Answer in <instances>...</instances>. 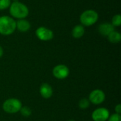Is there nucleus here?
<instances>
[{"mask_svg":"<svg viewBox=\"0 0 121 121\" xmlns=\"http://www.w3.org/2000/svg\"><path fill=\"white\" fill-rule=\"evenodd\" d=\"M16 28V21L11 17L3 16L0 17V34L9 35Z\"/></svg>","mask_w":121,"mask_h":121,"instance_id":"1","label":"nucleus"},{"mask_svg":"<svg viewBox=\"0 0 121 121\" xmlns=\"http://www.w3.org/2000/svg\"><path fill=\"white\" fill-rule=\"evenodd\" d=\"M10 14L14 18L23 19L28 16L29 11L28 7L23 3L19 1H13L10 5Z\"/></svg>","mask_w":121,"mask_h":121,"instance_id":"2","label":"nucleus"},{"mask_svg":"<svg viewBox=\"0 0 121 121\" xmlns=\"http://www.w3.org/2000/svg\"><path fill=\"white\" fill-rule=\"evenodd\" d=\"M99 19L98 13L92 9L84 11L80 16V22L85 26H90L95 24Z\"/></svg>","mask_w":121,"mask_h":121,"instance_id":"3","label":"nucleus"},{"mask_svg":"<svg viewBox=\"0 0 121 121\" xmlns=\"http://www.w3.org/2000/svg\"><path fill=\"white\" fill-rule=\"evenodd\" d=\"M22 107L21 102L15 98H11L6 100L2 106L3 110L7 113H16L20 111Z\"/></svg>","mask_w":121,"mask_h":121,"instance_id":"4","label":"nucleus"},{"mask_svg":"<svg viewBox=\"0 0 121 121\" xmlns=\"http://www.w3.org/2000/svg\"><path fill=\"white\" fill-rule=\"evenodd\" d=\"M106 99L105 93L101 89H95L92 91L89 96V100L90 103L95 105H99L102 104Z\"/></svg>","mask_w":121,"mask_h":121,"instance_id":"5","label":"nucleus"},{"mask_svg":"<svg viewBox=\"0 0 121 121\" xmlns=\"http://www.w3.org/2000/svg\"><path fill=\"white\" fill-rule=\"evenodd\" d=\"M52 74L58 79H64L69 76V69L65 65H58L53 68Z\"/></svg>","mask_w":121,"mask_h":121,"instance_id":"6","label":"nucleus"},{"mask_svg":"<svg viewBox=\"0 0 121 121\" xmlns=\"http://www.w3.org/2000/svg\"><path fill=\"white\" fill-rule=\"evenodd\" d=\"M35 35L38 38V39H40V40H43V41L50 40L54 37L53 32L50 29L47 28L43 27V26L39 27L36 30Z\"/></svg>","mask_w":121,"mask_h":121,"instance_id":"7","label":"nucleus"},{"mask_svg":"<svg viewBox=\"0 0 121 121\" xmlns=\"http://www.w3.org/2000/svg\"><path fill=\"white\" fill-rule=\"evenodd\" d=\"M110 116L109 111L106 108H96L91 115V118L94 121H106Z\"/></svg>","mask_w":121,"mask_h":121,"instance_id":"8","label":"nucleus"},{"mask_svg":"<svg viewBox=\"0 0 121 121\" xmlns=\"http://www.w3.org/2000/svg\"><path fill=\"white\" fill-rule=\"evenodd\" d=\"M40 94L44 99H50L53 94V90L52 86L47 83L43 84L40 87Z\"/></svg>","mask_w":121,"mask_h":121,"instance_id":"9","label":"nucleus"},{"mask_svg":"<svg viewBox=\"0 0 121 121\" xmlns=\"http://www.w3.org/2000/svg\"><path fill=\"white\" fill-rule=\"evenodd\" d=\"M113 30H115V27L109 23H103L99 26V31L104 36H108Z\"/></svg>","mask_w":121,"mask_h":121,"instance_id":"10","label":"nucleus"},{"mask_svg":"<svg viewBox=\"0 0 121 121\" xmlns=\"http://www.w3.org/2000/svg\"><path fill=\"white\" fill-rule=\"evenodd\" d=\"M30 23L24 18L19 19L16 22V28L21 32H26L30 29Z\"/></svg>","mask_w":121,"mask_h":121,"instance_id":"11","label":"nucleus"},{"mask_svg":"<svg viewBox=\"0 0 121 121\" xmlns=\"http://www.w3.org/2000/svg\"><path fill=\"white\" fill-rule=\"evenodd\" d=\"M85 33V29L83 26L82 25H77L75 26L72 31V36L74 38H82Z\"/></svg>","mask_w":121,"mask_h":121,"instance_id":"12","label":"nucleus"},{"mask_svg":"<svg viewBox=\"0 0 121 121\" xmlns=\"http://www.w3.org/2000/svg\"><path fill=\"white\" fill-rule=\"evenodd\" d=\"M108 40L112 43H118L121 40V35L118 31L113 30L108 36Z\"/></svg>","mask_w":121,"mask_h":121,"instance_id":"13","label":"nucleus"},{"mask_svg":"<svg viewBox=\"0 0 121 121\" xmlns=\"http://www.w3.org/2000/svg\"><path fill=\"white\" fill-rule=\"evenodd\" d=\"M89 106H90V101L86 98L82 99L79 102V107L80 109H82V110L86 109L87 108L89 107Z\"/></svg>","mask_w":121,"mask_h":121,"instance_id":"14","label":"nucleus"},{"mask_svg":"<svg viewBox=\"0 0 121 121\" xmlns=\"http://www.w3.org/2000/svg\"><path fill=\"white\" fill-rule=\"evenodd\" d=\"M114 27H118L121 25V14H116L113 16L112 18V23H111Z\"/></svg>","mask_w":121,"mask_h":121,"instance_id":"15","label":"nucleus"},{"mask_svg":"<svg viewBox=\"0 0 121 121\" xmlns=\"http://www.w3.org/2000/svg\"><path fill=\"white\" fill-rule=\"evenodd\" d=\"M20 112L21 113V115L24 117H29L30 115H31V109L28 107V106H23V107H21V110H20Z\"/></svg>","mask_w":121,"mask_h":121,"instance_id":"16","label":"nucleus"},{"mask_svg":"<svg viewBox=\"0 0 121 121\" xmlns=\"http://www.w3.org/2000/svg\"><path fill=\"white\" fill-rule=\"evenodd\" d=\"M11 5V0H0V10H4Z\"/></svg>","mask_w":121,"mask_h":121,"instance_id":"17","label":"nucleus"},{"mask_svg":"<svg viewBox=\"0 0 121 121\" xmlns=\"http://www.w3.org/2000/svg\"><path fill=\"white\" fill-rule=\"evenodd\" d=\"M108 121H121V115H118L117 113H114L109 116Z\"/></svg>","mask_w":121,"mask_h":121,"instance_id":"18","label":"nucleus"},{"mask_svg":"<svg viewBox=\"0 0 121 121\" xmlns=\"http://www.w3.org/2000/svg\"><path fill=\"white\" fill-rule=\"evenodd\" d=\"M115 111H116V113L121 115V104H118L116 107H115Z\"/></svg>","mask_w":121,"mask_h":121,"instance_id":"19","label":"nucleus"},{"mask_svg":"<svg viewBox=\"0 0 121 121\" xmlns=\"http://www.w3.org/2000/svg\"><path fill=\"white\" fill-rule=\"evenodd\" d=\"M3 53H4L3 48H2V47L0 45V57H2V55H3Z\"/></svg>","mask_w":121,"mask_h":121,"instance_id":"20","label":"nucleus"},{"mask_svg":"<svg viewBox=\"0 0 121 121\" xmlns=\"http://www.w3.org/2000/svg\"><path fill=\"white\" fill-rule=\"evenodd\" d=\"M13 1H18V0H13Z\"/></svg>","mask_w":121,"mask_h":121,"instance_id":"21","label":"nucleus"},{"mask_svg":"<svg viewBox=\"0 0 121 121\" xmlns=\"http://www.w3.org/2000/svg\"><path fill=\"white\" fill-rule=\"evenodd\" d=\"M74 121V120H69V121Z\"/></svg>","mask_w":121,"mask_h":121,"instance_id":"22","label":"nucleus"}]
</instances>
